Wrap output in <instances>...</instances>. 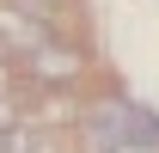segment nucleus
<instances>
[{"label": "nucleus", "mask_w": 159, "mask_h": 153, "mask_svg": "<svg viewBox=\"0 0 159 153\" xmlns=\"http://www.w3.org/2000/svg\"><path fill=\"white\" fill-rule=\"evenodd\" d=\"M19 6H31V12H49V6H61V0H19Z\"/></svg>", "instance_id": "4"}, {"label": "nucleus", "mask_w": 159, "mask_h": 153, "mask_svg": "<svg viewBox=\"0 0 159 153\" xmlns=\"http://www.w3.org/2000/svg\"><path fill=\"white\" fill-rule=\"evenodd\" d=\"M49 37H61L55 25H49V12H31V6H19V0H6V6H0V49H6L12 67H19L31 49H43Z\"/></svg>", "instance_id": "3"}, {"label": "nucleus", "mask_w": 159, "mask_h": 153, "mask_svg": "<svg viewBox=\"0 0 159 153\" xmlns=\"http://www.w3.org/2000/svg\"><path fill=\"white\" fill-rule=\"evenodd\" d=\"M19 74L31 92H67V86H80V74H86V55H80L67 37H49L43 49H31V55L19 61Z\"/></svg>", "instance_id": "2"}, {"label": "nucleus", "mask_w": 159, "mask_h": 153, "mask_svg": "<svg viewBox=\"0 0 159 153\" xmlns=\"http://www.w3.org/2000/svg\"><path fill=\"white\" fill-rule=\"evenodd\" d=\"M80 153H122V147H159V116L129 104V98H92L86 110L74 116Z\"/></svg>", "instance_id": "1"}]
</instances>
